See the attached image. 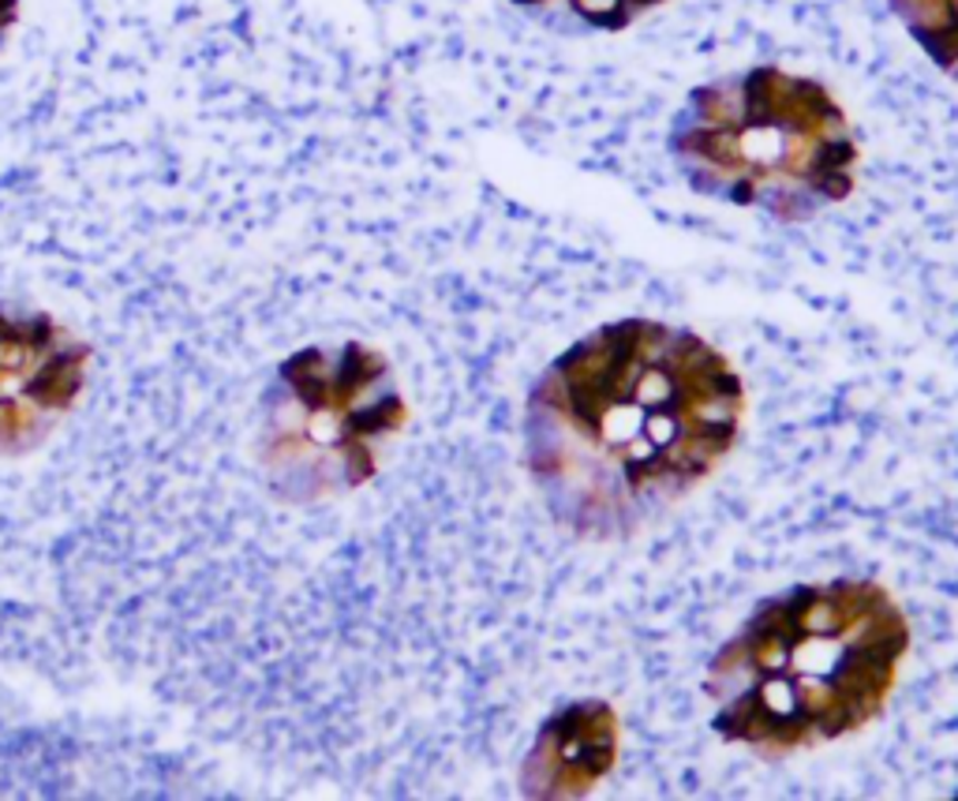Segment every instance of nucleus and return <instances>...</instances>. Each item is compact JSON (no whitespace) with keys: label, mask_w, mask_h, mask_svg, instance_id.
Here are the masks:
<instances>
[{"label":"nucleus","mask_w":958,"mask_h":801,"mask_svg":"<svg viewBox=\"0 0 958 801\" xmlns=\"http://www.w3.org/2000/svg\"><path fill=\"white\" fill-rule=\"evenodd\" d=\"M749 394L708 337L614 318L577 337L524 397V468L581 539H622L719 473Z\"/></svg>","instance_id":"f257e3e1"},{"label":"nucleus","mask_w":958,"mask_h":801,"mask_svg":"<svg viewBox=\"0 0 958 801\" xmlns=\"http://www.w3.org/2000/svg\"><path fill=\"white\" fill-rule=\"evenodd\" d=\"M906 656L910 622L884 580L794 585L760 599L712 656V730L764 760L843 742L884 716Z\"/></svg>","instance_id":"f03ea898"},{"label":"nucleus","mask_w":958,"mask_h":801,"mask_svg":"<svg viewBox=\"0 0 958 801\" xmlns=\"http://www.w3.org/2000/svg\"><path fill=\"white\" fill-rule=\"evenodd\" d=\"M670 158L693 192L794 225L854 195L861 150L820 79L760 64L689 90Z\"/></svg>","instance_id":"7ed1b4c3"},{"label":"nucleus","mask_w":958,"mask_h":801,"mask_svg":"<svg viewBox=\"0 0 958 801\" xmlns=\"http://www.w3.org/2000/svg\"><path fill=\"white\" fill-rule=\"evenodd\" d=\"M409 424L397 372L367 342L304 345L270 375L255 454L281 503H334L379 476Z\"/></svg>","instance_id":"20e7f679"},{"label":"nucleus","mask_w":958,"mask_h":801,"mask_svg":"<svg viewBox=\"0 0 958 801\" xmlns=\"http://www.w3.org/2000/svg\"><path fill=\"white\" fill-rule=\"evenodd\" d=\"M90 345L38 307L0 304V460L42 449L79 408Z\"/></svg>","instance_id":"39448f33"},{"label":"nucleus","mask_w":958,"mask_h":801,"mask_svg":"<svg viewBox=\"0 0 958 801\" xmlns=\"http://www.w3.org/2000/svg\"><path fill=\"white\" fill-rule=\"evenodd\" d=\"M618 760V716L603 700H577L543 723L524 757L521 790L532 798L588 794Z\"/></svg>","instance_id":"423d86ee"},{"label":"nucleus","mask_w":958,"mask_h":801,"mask_svg":"<svg viewBox=\"0 0 958 801\" xmlns=\"http://www.w3.org/2000/svg\"><path fill=\"white\" fill-rule=\"evenodd\" d=\"M528 16L543 19L551 27H573V30H596V34H618L633 27L655 8L670 0H513Z\"/></svg>","instance_id":"0eeeda50"},{"label":"nucleus","mask_w":958,"mask_h":801,"mask_svg":"<svg viewBox=\"0 0 958 801\" xmlns=\"http://www.w3.org/2000/svg\"><path fill=\"white\" fill-rule=\"evenodd\" d=\"M921 53L958 83V0H887Z\"/></svg>","instance_id":"6e6552de"},{"label":"nucleus","mask_w":958,"mask_h":801,"mask_svg":"<svg viewBox=\"0 0 958 801\" xmlns=\"http://www.w3.org/2000/svg\"><path fill=\"white\" fill-rule=\"evenodd\" d=\"M19 19V0H0V45L8 42V34H12Z\"/></svg>","instance_id":"1a4fd4ad"}]
</instances>
